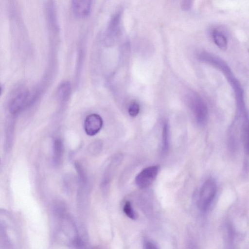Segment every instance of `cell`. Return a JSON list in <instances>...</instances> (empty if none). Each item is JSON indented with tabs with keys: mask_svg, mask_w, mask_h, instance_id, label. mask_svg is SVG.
I'll return each instance as SVG.
<instances>
[{
	"mask_svg": "<svg viewBox=\"0 0 249 249\" xmlns=\"http://www.w3.org/2000/svg\"><path fill=\"white\" fill-rule=\"evenodd\" d=\"M217 191L215 180L209 178L202 185L198 193L197 206L200 210L206 212L213 202Z\"/></svg>",
	"mask_w": 249,
	"mask_h": 249,
	"instance_id": "1",
	"label": "cell"
},
{
	"mask_svg": "<svg viewBox=\"0 0 249 249\" xmlns=\"http://www.w3.org/2000/svg\"><path fill=\"white\" fill-rule=\"evenodd\" d=\"M159 166L153 165L147 167L141 171L136 177L135 182L141 188L149 187L156 178Z\"/></svg>",
	"mask_w": 249,
	"mask_h": 249,
	"instance_id": "2",
	"label": "cell"
},
{
	"mask_svg": "<svg viewBox=\"0 0 249 249\" xmlns=\"http://www.w3.org/2000/svg\"><path fill=\"white\" fill-rule=\"evenodd\" d=\"M103 124L100 115L95 113L89 114L84 122V127L86 134L91 136L96 135L102 127Z\"/></svg>",
	"mask_w": 249,
	"mask_h": 249,
	"instance_id": "3",
	"label": "cell"
},
{
	"mask_svg": "<svg viewBox=\"0 0 249 249\" xmlns=\"http://www.w3.org/2000/svg\"><path fill=\"white\" fill-rule=\"evenodd\" d=\"M121 17V13L118 12L111 18L106 36L107 42H113L118 36L120 32Z\"/></svg>",
	"mask_w": 249,
	"mask_h": 249,
	"instance_id": "4",
	"label": "cell"
},
{
	"mask_svg": "<svg viewBox=\"0 0 249 249\" xmlns=\"http://www.w3.org/2000/svg\"><path fill=\"white\" fill-rule=\"evenodd\" d=\"M91 2V0H71L75 16L80 18L87 17L90 12Z\"/></svg>",
	"mask_w": 249,
	"mask_h": 249,
	"instance_id": "5",
	"label": "cell"
},
{
	"mask_svg": "<svg viewBox=\"0 0 249 249\" xmlns=\"http://www.w3.org/2000/svg\"><path fill=\"white\" fill-rule=\"evenodd\" d=\"M27 97V92L25 90L20 91L15 94L10 103L11 111L13 113L19 111L25 104Z\"/></svg>",
	"mask_w": 249,
	"mask_h": 249,
	"instance_id": "6",
	"label": "cell"
},
{
	"mask_svg": "<svg viewBox=\"0 0 249 249\" xmlns=\"http://www.w3.org/2000/svg\"><path fill=\"white\" fill-rule=\"evenodd\" d=\"M212 36L217 46L222 50H226L228 46V41L225 36L218 30L213 31Z\"/></svg>",
	"mask_w": 249,
	"mask_h": 249,
	"instance_id": "7",
	"label": "cell"
},
{
	"mask_svg": "<svg viewBox=\"0 0 249 249\" xmlns=\"http://www.w3.org/2000/svg\"><path fill=\"white\" fill-rule=\"evenodd\" d=\"M62 151V143L60 141L56 140L55 142L54 146L53 161L54 163L57 164L59 163L61 159Z\"/></svg>",
	"mask_w": 249,
	"mask_h": 249,
	"instance_id": "8",
	"label": "cell"
},
{
	"mask_svg": "<svg viewBox=\"0 0 249 249\" xmlns=\"http://www.w3.org/2000/svg\"><path fill=\"white\" fill-rule=\"evenodd\" d=\"M124 212L125 214L130 218L135 219L136 214L132 207L131 204L129 201H126L124 206Z\"/></svg>",
	"mask_w": 249,
	"mask_h": 249,
	"instance_id": "9",
	"label": "cell"
},
{
	"mask_svg": "<svg viewBox=\"0 0 249 249\" xmlns=\"http://www.w3.org/2000/svg\"><path fill=\"white\" fill-rule=\"evenodd\" d=\"M140 106L137 103L134 102L132 103L128 108V113L132 117H136L139 112Z\"/></svg>",
	"mask_w": 249,
	"mask_h": 249,
	"instance_id": "10",
	"label": "cell"
},
{
	"mask_svg": "<svg viewBox=\"0 0 249 249\" xmlns=\"http://www.w3.org/2000/svg\"><path fill=\"white\" fill-rule=\"evenodd\" d=\"M102 147V143L100 141L93 142L89 146V149L92 152H99Z\"/></svg>",
	"mask_w": 249,
	"mask_h": 249,
	"instance_id": "11",
	"label": "cell"
},
{
	"mask_svg": "<svg viewBox=\"0 0 249 249\" xmlns=\"http://www.w3.org/2000/svg\"><path fill=\"white\" fill-rule=\"evenodd\" d=\"M168 137L167 126V125H165L164 127L163 133V148L165 151L167 150L168 147Z\"/></svg>",
	"mask_w": 249,
	"mask_h": 249,
	"instance_id": "12",
	"label": "cell"
},
{
	"mask_svg": "<svg viewBox=\"0 0 249 249\" xmlns=\"http://www.w3.org/2000/svg\"><path fill=\"white\" fill-rule=\"evenodd\" d=\"M192 0H184L182 4V8L185 10H188L191 4Z\"/></svg>",
	"mask_w": 249,
	"mask_h": 249,
	"instance_id": "13",
	"label": "cell"
},
{
	"mask_svg": "<svg viewBox=\"0 0 249 249\" xmlns=\"http://www.w3.org/2000/svg\"><path fill=\"white\" fill-rule=\"evenodd\" d=\"M144 248L145 249H156L157 247L155 246V244H154L153 243L147 241L145 243L144 245Z\"/></svg>",
	"mask_w": 249,
	"mask_h": 249,
	"instance_id": "14",
	"label": "cell"
},
{
	"mask_svg": "<svg viewBox=\"0 0 249 249\" xmlns=\"http://www.w3.org/2000/svg\"><path fill=\"white\" fill-rule=\"evenodd\" d=\"M0 93H1V88L0 87Z\"/></svg>",
	"mask_w": 249,
	"mask_h": 249,
	"instance_id": "15",
	"label": "cell"
}]
</instances>
